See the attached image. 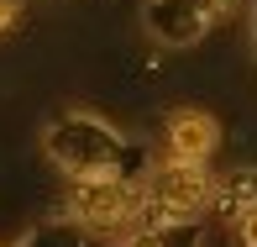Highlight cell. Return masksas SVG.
Returning <instances> with one entry per match:
<instances>
[{
	"label": "cell",
	"instance_id": "4",
	"mask_svg": "<svg viewBox=\"0 0 257 247\" xmlns=\"http://www.w3.org/2000/svg\"><path fill=\"white\" fill-rule=\"evenodd\" d=\"M68 216H74L79 226L100 231V237H115V231L142 221V184H132V179L74 184V190H68Z\"/></svg>",
	"mask_w": 257,
	"mask_h": 247
},
{
	"label": "cell",
	"instance_id": "5",
	"mask_svg": "<svg viewBox=\"0 0 257 247\" xmlns=\"http://www.w3.org/2000/svg\"><path fill=\"white\" fill-rule=\"evenodd\" d=\"M163 137H168V158L173 163H205L220 147V121L200 105H179L163 116Z\"/></svg>",
	"mask_w": 257,
	"mask_h": 247
},
{
	"label": "cell",
	"instance_id": "9",
	"mask_svg": "<svg viewBox=\"0 0 257 247\" xmlns=\"http://www.w3.org/2000/svg\"><path fill=\"white\" fill-rule=\"evenodd\" d=\"M247 32H252V58H257V0H252V11H247Z\"/></svg>",
	"mask_w": 257,
	"mask_h": 247
},
{
	"label": "cell",
	"instance_id": "8",
	"mask_svg": "<svg viewBox=\"0 0 257 247\" xmlns=\"http://www.w3.org/2000/svg\"><path fill=\"white\" fill-rule=\"evenodd\" d=\"M16 21H21V0H0V37L16 32Z\"/></svg>",
	"mask_w": 257,
	"mask_h": 247
},
{
	"label": "cell",
	"instance_id": "6",
	"mask_svg": "<svg viewBox=\"0 0 257 247\" xmlns=\"http://www.w3.org/2000/svg\"><path fill=\"white\" fill-rule=\"evenodd\" d=\"M252 205H257V169H252V163L226 169V174L210 179V210H215V216L236 221L241 210H252Z\"/></svg>",
	"mask_w": 257,
	"mask_h": 247
},
{
	"label": "cell",
	"instance_id": "10",
	"mask_svg": "<svg viewBox=\"0 0 257 247\" xmlns=\"http://www.w3.org/2000/svg\"><path fill=\"white\" fill-rule=\"evenodd\" d=\"M137 247H147V242H137Z\"/></svg>",
	"mask_w": 257,
	"mask_h": 247
},
{
	"label": "cell",
	"instance_id": "2",
	"mask_svg": "<svg viewBox=\"0 0 257 247\" xmlns=\"http://www.w3.org/2000/svg\"><path fill=\"white\" fill-rule=\"evenodd\" d=\"M142 216L158 221H200L210 216V169L205 163H158L142 179Z\"/></svg>",
	"mask_w": 257,
	"mask_h": 247
},
{
	"label": "cell",
	"instance_id": "1",
	"mask_svg": "<svg viewBox=\"0 0 257 247\" xmlns=\"http://www.w3.org/2000/svg\"><path fill=\"white\" fill-rule=\"evenodd\" d=\"M42 152L58 174H68L74 184H89V179H126L137 142L95 111H63L42 132Z\"/></svg>",
	"mask_w": 257,
	"mask_h": 247
},
{
	"label": "cell",
	"instance_id": "3",
	"mask_svg": "<svg viewBox=\"0 0 257 247\" xmlns=\"http://www.w3.org/2000/svg\"><path fill=\"white\" fill-rule=\"evenodd\" d=\"M236 0H142V37L158 48H200L215 21L231 16Z\"/></svg>",
	"mask_w": 257,
	"mask_h": 247
},
{
	"label": "cell",
	"instance_id": "7",
	"mask_svg": "<svg viewBox=\"0 0 257 247\" xmlns=\"http://www.w3.org/2000/svg\"><path fill=\"white\" fill-rule=\"evenodd\" d=\"M231 231H236V247H257V205L241 210V216L231 221Z\"/></svg>",
	"mask_w": 257,
	"mask_h": 247
}]
</instances>
